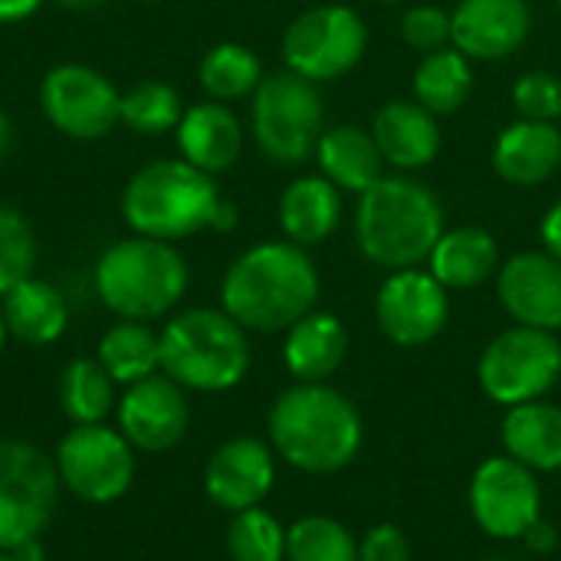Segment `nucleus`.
<instances>
[{
  "label": "nucleus",
  "mask_w": 561,
  "mask_h": 561,
  "mask_svg": "<svg viewBox=\"0 0 561 561\" xmlns=\"http://www.w3.org/2000/svg\"><path fill=\"white\" fill-rule=\"evenodd\" d=\"M319 299V273L299 243L273 240L237 256L220 283L224 312L247 332H286Z\"/></svg>",
  "instance_id": "obj_1"
},
{
  "label": "nucleus",
  "mask_w": 561,
  "mask_h": 561,
  "mask_svg": "<svg viewBox=\"0 0 561 561\" xmlns=\"http://www.w3.org/2000/svg\"><path fill=\"white\" fill-rule=\"evenodd\" d=\"M270 447L289 467L325 477L345 470L362 450V414L358 408L329 385L286 388L266 417Z\"/></svg>",
  "instance_id": "obj_2"
},
{
  "label": "nucleus",
  "mask_w": 561,
  "mask_h": 561,
  "mask_svg": "<svg viewBox=\"0 0 561 561\" xmlns=\"http://www.w3.org/2000/svg\"><path fill=\"white\" fill-rule=\"evenodd\" d=\"M355 237L362 253L381 270H414L431 260L444 237V207L414 178H378L358 201Z\"/></svg>",
  "instance_id": "obj_3"
},
{
  "label": "nucleus",
  "mask_w": 561,
  "mask_h": 561,
  "mask_svg": "<svg viewBox=\"0 0 561 561\" xmlns=\"http://www.w3.org/2000/svg\"><path fill=\"white\" fill-rule=\"evenodd\" d=\"M224 197L214 174L194 168L184 158L151 161L135 171L122 191V217L138 237L178 243L207 227L220 210Z\"/></svg>",
  "instance_id": "obj_4"
},
{
  "label": "nucleus",
  "mask_w": 561,
  "mask_h": 561,
  "mask_svg": "<svg viewBox=\"0 0 561 561\" xmlns=\"http://www.w3.org/2000/svg\"><path fill=\"white\" fill-rule=\"evenodd\" d=\"M95 293L102 306L131 322L168 316L187 293V263L174 243L151 237H125L95 263Z\"/></svg>",
  "instance_id": "obj_5"
},
{
  "label": "nucleus",
  "mask_w": 561,
  "mask_h": 561,
  "mask_svg": "<svg viewBox=\"0 0 561 561\" xmlns=\"http://www.w3.org/2000/svg\"><path fill=\"white\" fill-rule=\"evenodd\" d=\"M161 371L184 391L220 394L250 371L247 329L224 309H184L161 332Z\"/></svg>",
  "instance_id": "obj_6"
},
{
  "label": "nucleus",
  "mask_w": 561,
  "mask_h": 561,
  "mask_svg": "<svg viewBox=\"0 0 561 561\" xmlns=\"http://www.w3.org/2000/svg\"><path fill=\"white\" fill-rule=\"evenodd\" d=\"M325 105L316 82L293 69L263 76L253 92V138L276 164L306 161L322 138Z\"/></svg>",
  "instance_id": "obj_7"
},
{
  "label": "nucleus",
  "mask_w": 561,
  "mask_h": 561,
  "mask_svg": "<svg viewBox=\"0 0 561 561\" xmlns=\"http://www.w3.org/2000/svg\"><path fill=\"white\" fill-rule=\"evenodd\" d=\"M59 490L49 454L26 440H0V552H13L46 533Z\"/></svg>",
  "instance_id": "obj_8"
},
{
  "label": "nucleus",
  "mask_w": 561,
  "mask_h": 561,
  "mask_svg": "<svg viewBox=\"0 0 561 561\" xmlns=\"http://www.w3.org/2000/svg\"><path fill=\"white\" fill-rule=\"evenodd\" d=\"M59 486L92 506L122 500L135 483V447L105 424H72L53 454Z\"/></svg>",
  "instance_id": "obj_9"
},
{
  "label": "nucleus",
  "mask_w": 561,
  "mask_h": 561,
  "mask_svg": "<svg viewBox=\"0 0 561 561\" xmlns=\"http://www.w3.org/2000/svg\"><path fill=\"white\" fill-rule=\"evenodd\" d=\"M561 378V342L556 332L516 325L500 332L480 358V388L503 408L539 401Z\"/></svg>",
  "instance_id": "obj_10"
},
{
  "label": "nucleus",
  "mask_w": 561,
  "mask_h": 561,
  "mask_svg": "<svg viewBox=\"0 0 561 561\" xmlns=\"http://www.w3.org/2000/svg\"><path fill=\"white\" fill-rule=\"evenodd\" d=\"M368 46L365 20L352 7H316L296 16L283 36L286 69L309 82L342 79L358 66Z\"/></svg>",
  "instance_id": "obj_11"
},
{
  "label": "nucleus",
  "mask_w": 561,
  "mask_h": 561,
  "mask_svg": "<svg viewBox=\"0 0 561 561\" xmlns=\"http://www.w3.org/2000/svg\"><path fill=\"white\" fill-rule=\"evenodd\" d=\"M122 92L92 66L62 62L53 66L39 82V108L46 122L76 141L105 138L118 125Z\"/></svg>",
  "instance_id": "obj_12"
},
{
  "label": "nucleus",
  "mask_w": 561,
  "mask_h": 561,
  "mask_svg": "<svg viewBox=\"0 0 561 561\" xmlns=\"http://www.w3.org/2000/svg\"><path fill=\"white\" fill-rule=\"evenodd\" d=\"M473 523L493 539H523L542 519V490L529 467L506 457H490L470 480Z\"/></svg>",
  "instance_id": "obj_13"
},
{
  "label": "nucleus",
  "mask_w": 561,
  "mask_h": 561,
  "mask_svg": "<svg viewBox=\"0 0 561 561\" xmlns=\"http://www.w3.org/2000/svg\"><path fill=\"white\" fill-rule=\"evenodd\" d=\"M115 417L122 437L135 450L164 454L178 447L187 434L191 424L187 391L164 371H154L151 378L125 388V394L115 404Z\"/></svg>",
  "instance_id": "obj_14"
},
{
  "label": "nucleus",
  "mask_w": 561,
  "mask_h": 561,
  "mask_svg": "<svg viewBox=\"0 0 561 561\" xmlns=\"http://www.w3.org/2000/svg\"><path fill=\"white\" fill-rule=\"evenodd\" d=\"M375 316H378L381 332L394 345L401 348L427 345L447 325V316H450L447 289L434 279V273H424L417 266L398 270L378 289Z\"/></svg>",
  "instance_id": "obj_15"
},
{
  "label": "nucleus",
  "mask_w": 561,
  "mask_h": 561,
  "mask_svg": "<svg viewBox=\"0 0 561 561\" xmlns=\"http://www.w3.org/2000/svg\"><path fill=\"white\" fill-rule=\"evenodd\" d=\"M276 483V450L256 437H233L220 444L204 467V493L224 513L263 506Z\"/></svg>",
  "instance_id": "obj_16"
},
{
  "label": "nucleus",
  "mask_w": 561,
  "mask_h": 561,
  "mask_svg": "<svg viewBox=\"0 0 561 561\" xmlns=\"http://www.w3.org/2000/svg\"><path fill=\"white\" fill-rule=\"evenodd\" d=\"M503 309L533 329H561V263L552 253H516L496 283Z\"/></svg>",
  "instance_id": "obj_17"
},
{
  "label": "nucleus",
  "mask_w": 561,
  "mask_h": 561,
  "mask_svg": "<svg viewBox=\"0 0 561 561\" xmlns=\"http://www.w3.org/2000/svg\"><path fill=\"white\" fill-rule=\"evenodd\" d=\"M450 26V39L463 56L503 59L526 43L533 10L526 0H460Z\"/></svg>",
  "instance_id": "obj_18"
},
{
  "label": "nucleus",
  "mask_w": 561,
  "mask_h": 561,
  "mask_svg": "<svg viewBox=\"0 0 561 561\" xmlns=\"http://www.w3.org/2000/svg\"><path fill=\"white\" fill-rule=\"evenodd\" d=\"M174 131L181 158L207 174L233 168L243 148V125L224 102H197L184 108Z\"/></svg>",
  "instance_id": "obj_19"
},
{
  "label": "nucleus",
  "mask_w": 561,
  "mask_h": 561,
  "mask_svg": "<svg viewBox=\"0 0 561 561\" xmlns=\"http://www.w3.org/2000/svg\"><path fill=\"white\" fill-rule=\"evenodd\" d=\"M348 355V332L332 312H306L296 325L286 329L283 358L296 381L325 385Z\"/></svg>",
  "instance_id": "obj_20"
},
{
  "label": "nucleus",
  "mask_w": 561,
  "mask_h": 561,
  "mask_svg": "<svg viewBox=\"0 0 561 561\" xmlns=\"http://www.w3.org/2000/svg\"><path fill=\"white\" fill-rule=\"evenodd\" d=\"M378 151L388 164L401 171L424 168L440 151V128L437 115L427 112L421 102H388L371 125Z\"/></svg>",
  "instance_id": "obj_21"
},
{
  "label": "nucleus",
  "mask_w": 561,
  "mask_h": 561,
  "mask_svg": "<svg viewBox=\"0 0 561 561\" xmlns=\"http://www.w3.org/2000/svg\"><path fill=\"white\" fill-rule=\"evenodd\" d=\"M561 164V131L552 122H516L503 128L493 148V168L503 181L533 187L549 181Z\"/></svg>",
  "instance_id": "obj_22"
},
{
  "label": "nucleus",
  "mask_w": 561,
  "mask_h": 561,
  "mask_svg": "<svg viewBox=\"0 0 561 561\" xmlns=\"http://www.w3.org/2000/svg\"><path fill=\"white\" fill-rule=\"evenodd\" d=\"M0 309H3L10 339L33 345V348L59 342L69 329L66 296L39 276L23 279L7 296H0Z\"/></svg>",
  "instance_id": "obj_23"
},
{
  "label": "nucleus",
  "mask_w": 561,
  "mask_h": 561,
  "mask_svg": "<svg viewBox=\"0 0 561 561\" xmlns=\"http://www.w3.org/2000/svg\"><path fill=\"white\" fill-rule=\"evenodd\" d=\"M503 447L533 473L561 470V408L546 401L510 408L503 417Z\"/></svg>",
  "instance_id": "obj_24"
},
{
  "label": "nucleus",
  "mask_w": 561,
  "mask_h": 561,
  "mask_svg": "<svg viewBox=\"0 0 561 561\" xmlns=\"http://www.w3.org/2000/svg\"><path fill=\"white\" fill-rule=\"evenodd\" d=\"M342 220V197L329 178H296L279 197V224L289 243L316 247L335 233Z\"/></svg>",
  "instance_id": "obj_25"
},
{
  "label": "nucleus",
  "mask_w": 561,
  "mask_h": 561,
  "mask_svg": "<svg viewBox=\"0 0 561 561\" xmlns=\"http://www.w3.org/2000/svg\"><path fill=\"white\" fill-rule=\"evenodd\" d=\"M316 158H319L322 178L355 194H365L381 178V164H385L375 135L358 125H335L322 131L316 145Z\"/></svg>",
  "instance_id": "obj_26"
},
{
  "label": "nucleus",
  "mask_w": 561,
  "mask_h": 561,
  "mask_svg": "<svg viewBox=\"0 0 561 561\" xmlns=\"http://www.w3.org/2000/svg\"><path fill=\"white\" fill-rule=\"evenodd\" d=\"M500 263V247L483 227L444 230L431 253V273L444 289H473L493 276Z\"/></svg>",
  "instance_id": "obj_27"
},
{
  "label": "nucleus",
  "mask_w": 561,
  "mask_h": 561,
  "mask_svg": "<svg viewBox=\"0 0 561 561\" xmlns=\"http://www.w3.org/2000/svg\"><path fill=\"white\" fill-rule=\"evenodd\" d=\"M99 365L115 385H135L161 371V335L148 322L118 319L95 348Z\"/></svg>",
  "instance_id": "obj_28"
},
{
  "label": "nucleus",
  "mask_w": 561,
  "mask_h": 561,
  "mask_svg": "<svg viewBox=\"0 0 561 561\" xmlns=\"http://www.w3.org/2000/svg\"><path fill=\"white\" fill-rule=\"evenodd\" d=\"M473 89L470 62L460 49L427 53L414 72V99L434 115H454L467 105Z\"/></svg>",
  "instance_id": "obj_29"
},
{
  "label": "nucleus",
  "mask_w": 561,
  "mask_h": 561,
  "mask_svg": "<svg viewBox=\"0 0 561 561\" xmlns=\"http://www.w3.org/2000/svg\"><path fill=\"white\" fill-rule=\"evenodd\" d=\"M59 404L69 424H105L115 411V381L99 358H76L59 375Z\"/></svg>",
  "instance_id": "obj_30"
},
{
  "label": "nucleus",
  "mask_w": 561,
  "mask_h": 561,
  "mask_svg": "<svg viewBox=\"0 0 561 561\" xmlns=\"http://www.w3.org/2000/svg\"><path fill=\"white\" fill-rule=\"evenodd\" d=\"M197 79H201V89L214 102H233V99H243V95L256 92V85L263 82V66H260V59H256V53L250 46H243V43H217L201 59Z\"/></svg>",
  "instance_id": "obj_31"
},
{
  "label": "nucleus",
  "mask_w": 561,
  "mask_h": 561,
  "mask_svg": "<svg viewBox=\"0 0 561 561\" xmlns=\"http://www.w3.org/2000/svg\"><path fill=\"white\" fill-rule=\"evenodd\" d=\"M181 105L184 102L174 85H168L161 79H141L122 92L118 122L138 135H164L181 125V115H184Z\"/></svg>",
  "instance_id": "obj_32"
},
{
  "label": "nucleus",
  "mask_w": 561,
  "mask_h": 561,
  "mask_svg": "<svg viewBox=\"0 0 561 561\" xmlns=\"http://www.w3.org/2000/svg\"><path fill=\"white\" fill-rule=\"evenodd\" d=\"M286 561H358V542L339 519L302 516L286 529Z\"/></svg>",
  "instance_id": "obj_33"
},
{
  "label": "nucleus",
  "mask_w": 561,
  "mask_h": 561,
  "mask_svg": "<svg viewBox=\"0 0 561 561\" xmlns=\"http://www.w3.org/2000/svg\"><path fill=\"white\" fill-rule=\"evenodd\" d=\"M227 552L233 561H286V529L263 506L233 513L227 526Z\"/></svg>",
  "instance_id": "obj_34"
},
{
  "label": "nucleus",
  "mask_w": 561,
  "mask_h": 561,
  "mask_svg": "<svg viewBox=\"0 0 561 561\" xmlns=\"http://www.w3.org/2000/svg\"><path fill=\"white\" fill-rule=\"evenodd\" d=\"M36 270V237L30 220L0 204V296L30 279Z\"/></svg>",
  "instance_id": "obj_35"
},
{
  "label": "nucleus",
  "mask_w": 561,
  "mask_h": 561,
  "mask_svg": "<svg viewBox=\"0 0 561 561\" xmlns=\"http://www.w3.org/2000/svg\"><path fill=\"white\" fill-rule=\"evenodd\" d=\"M513 102L529 122H556L561 115V82L552 72H526L513 89Z\"/></svg>",
  "instance_id": "obj_36"
},
{
  "label": "nucleus",
  "mask_w": 561,
  "mask_h": 561,
  "mask_svg": "<svg viewBox=\"0 0 561 561\" xmlns=\"http://www.w3.org/2000/svg\"><path fill=\"white\" fill-rule=\"evenodd\" d=\"M450 13L440 7H411L401 20V36L408 46L421 53H437L450 39Z\"/></svg>",
  "instance_id": "obj_37"
},
{
  "label": "nucleus",
  "mask_w": 561,
  "mask_h": 561,
  "mask_svg": "<svg viewBox=\"0 0 561 561\" xmlns=\"http://www.w3.org/2000/svg\"><path fill=\"white\" fill-rule=\"evenodd\" d=\"M358 561H411V542L398 526L381 523L358 542Z\"/></svg>",
  "instance_id": "obj_38"
},
{
  "label": "nucleus",
  "mask_w": 561,
  "mask_h": 561,
  "mask_svg": "<svg viewBox=\"0 0 561 561\" xmlns=\"http://www.w3.org/2000/svg\"><path fill=\"white\" fill-rule=\"evenodd\" d=\"M523 542H526L529 552L549 556V552H556V546H559V533H556V526H552L549 519H539V523L523 536Z\"/></svg>",
  "instance_id": "obj_39"
},
{
  "label": "nucleus",
  "mask_w": 561,
  "mask_h": 561,
  "mask_svg": "<svg viewBox=\"0 0 561 561\" xmlns=\"http://www.w3.org/2000/svg\"><path fill=\"white\" fill-rule=\"evenodd\" d=\"M43 7V0H0V26L20 23L26 16H33Z\"/></svg>",
  "instance_id": "obj_40"
},
{
  "label": "nucleus",
  "mask_w": 561,
  "mask_h": 561,
  "mask_svg": "<svg viewBox=\"0 0 561 561\" xmlns=\"http://www.w3.org/2000/svg\"><path fill=\"white\" fill-rule=\"evenodd\" d=\"M542 240H546V250L561 263V201L542 220Z\"/></svg>",
  "instance_id": "obj_41"
},
{
  "label": "nucleus",
  "mask_w": 561,
  "mask_h": 561,
  "mask_svg": "<svg viewBox=\"0 0 561 561\" xmlns=\"http://www.w3.org/2000/svg\"><path fill=\"white\" fill-rule=\"evenodd\" d=\"M10 556H13L16 561H46V549H43V542H39V539H33V542L16 546Z\"/></svg>",
  "instance_id": "obj_42"
},
{
  "label": "nucleus",
  "mask_w": 561,
  "mask_h": 561,
  "mask_svg": "<svg viewBox=\"0 0 561 561\" xmlns=\"http://www.w3.org/2000/svg\"><path fill=\"white\" fill-rule=\"evenodd\" d=\"M10 138H13V128H10V118L0 112V158L7 154V148H10Z\"/></svg>",
  "instance_id": "obj_43"
},
{
  "label": "nucleus",
  "mask_w": 561,
  "mask_h": 561,
  "mask_svg": "<svg viewBox=\"0 0 561 561\" xmlns=\"http://www.w3.org/2000/svg\"><path fill=\"white\" fill-rule=\"evenodd\" d=\"M7 339H10V332H7V319H3V309H0V355L7 348Z\"/></svg>",
  "instance_id": "obj_44"
},
{
  "label": "nucleus",
  "mask_w": 561,
  "mask_h": 561,
  "mask_svg": "<svg viewBox=\"0 0 561 561\" xmlns=\"http://www.w3.org/2000/svg\"><path fill=\"white\" fill-rule=\"evenodd\" d=\"M62 7H92V3H99V0H59Z\"/></svg>",
  "instance_id": "obj_45"
},
{
  "label": "nucleus",
  "mask_w": 561,
  "mask_h": 561,
  "mask_svg": "<svg viewBox=\"0 0 561 561\" xmlns=\"http://www.w3.org/2000/svg\"><path fill=\"white\" fill-rule=\"evenodd\" d=\"M0 561H16V559H13L10 552H0Z\"/></svg>",
  "instance_id": "obj_46"
},
{
  "label": "nucleus",
  "mask_w": 561,
  "mask_h": 561,
  "mask_svg": "<svg viewBox=\"0 0 561 561\" xmlns=\"http://www.w3.org/2000/svg\"><path fill=\"white\" fill-rule=\"evenodd\" d=\"M381 3H401V0H381Z\"/></svg>",
  "instance_id": "obj_47"
},
{
  "label": "nucleus",
  "mask_w": 561,
  "mask_h": 561,
  "mask_svg": "<svg viewBox=\"0 0 561 561\" xmlns=\"http://www.w3.org/2000/svg\"><path fill=\"white\" fill-rule=\"evenodd\" d=\"M145 3H158V0H145Z\"/></svg>",
  "instance_id": "obj_48"
},
{
  "label": "nucleus",
  "mask_w": 561,
  "mask_h": 561,
  "mask_svg": "<svg viewBox=\"0 0 561 561\" xmlns=\"http://www.w3.org/2000/svg\"><path fill=\"white\" fill-rule=\"evenodd\" d=\"M493 561H506V559H493Z\"/></svg>",
  "instance_id": "obj_49"
},
{
  "label": "nucleus",
  "mask_w": 561,
  "mask_h": 561,
  "mask_svg": "<svg viewBox=\"0 0 561 561\" xmlns=\"http://www.w3.org/2000/svg\"><path fill=\"white\" fill-rule=\"evenodd\" d=\"M559 10H561V0H559Z\"/></svg>",
  "instance_id": "obj_50"
}]
</instances>
